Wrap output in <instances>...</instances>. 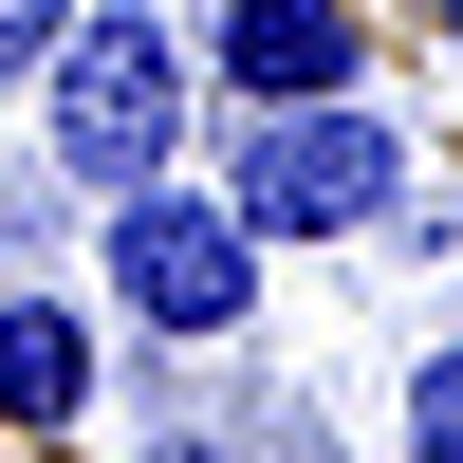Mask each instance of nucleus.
Returning <instances> with one entry per match:
<instances>
[{
    "mask_svg": "<svg viewBox=\"0 0 463 463\" xmlns=\"http://www.w3.org/2000/svg\"><path fill=\"white\" fill-rule=\"evenodd\" d=\"M19 93H37V148H56L74 204L167 185L185 148H204V74H185V19H167V0H74L56 56H37Z\"/></svg>",
    "mask_w": 463,
    "mask_h": 463,
    "instance_id": "f257e3e1",
    "label": "nucleus"
},
{
    "mask_svg": "<svg viewBox=\"0 0 463 463\" xmlns=\"http://www.w3.org/2000/svg\"><path fill=\"white\" fill-rule=\"evenodd\" d=\"M204 185L241 204V241H390L408 204V111L371 93H297V111H204Z\"/></svg>",
    "mask_w": 463,
    "mask_h": 463,
    "instance_id": "f03ea898",
    "label": "nucleus"
},
{
    "mask_svg": "<svg viewBox=\"0 0 463 463\" xmlns=\"http://www.w3.org/2000/svg\"><path fill=\"white\" fill-rule=\"evenodd\" d=\"M93 297L148 334V353H222V334L260 316V241H241V204H222L204 167L111 185V204H93Z\"/></svg>",
    "mask_w": 463,
    "mask_h": 463,
    "instance_id": "7ed1b4c3",
    "label": "nucleus"
},
{
    "mask_svg": "<svg viewBox=\"0 0 463 463\" xmlns=\"http://www.w3.org/2000/svg\"><path fill=\"white\" fill-rule=\"evenodd\" d=\"M371 0H204V93L222 111H297V93H371Z\"/></svg>",
    "mask_w": 463,
    "mask_h": 463,
    "instance_id": "20e7f679",
    "label": "nucleus"
},
{
    "mask_svg": "<svg viewBox=\"0 0 463 463\" xmlns=\"http://www.w3.org/2000/svg\"><path fill=\"white\" fill-rule=\"evenodd\" d=\"M93 316L74 297H0V445H56V427H93Z\"/></svg>",
    "mask_w": 463,
    "mask_h": 463,
    "instance_id": "39448f33",
    "label": "nucleus"
},
{
    "mask_svg": "<svg viewBox=\"0 0 463 463\" xmlns=\"http://www.w3.org/2000/svg\"><path fill=\"white\" fill-rule=\"evenodd\" d=\"M390 463H463V334H445V353L390 390Z\"/></svg>",
    "mask_w": 463,
    "mask_h": 463,
    "instance_id": "423d86ee",
    "label": "nucleus"
},
{
    "mask_svg": "<svg viewBox=\"0 0 463 463\" xmlns=\"http://www.w3.org/2000/svg\"><path fill=\"white\" fill-rule=\"evenodd\" d=\"M56 19H74V0H0V93H19L37 56H56Z\"/></svg>",
    "mask_w": 463,
    "mask_h": 463,
    "instance_id": "0eeeda50",
    "label": "nucleus"
},
{
    "mask_svg": "<svg viewBox=\"0 0 463 463\" xmlns=\"http://www.w3.org/2000/svg\"><path fill=\"white\" fill-rule=\"evenodd\" d=\"M167 463H241V445H167Z\"/></svg>",
    "mask_w": 463,
    "mask_h": 463,
    "instance_id": "6e6552de",
    "label": "nucleus"
},
{
    "mask_svg": "<svg viewBox=\"0 0 463 463\" xmlns=\"http://www.w3.org/2000/svg\"><path fill=\"white\" fill-rule=\"evenodd\" d=\"M427 19H445V37H463V0H427Z\"/></svg>",
    "mask_w": 463,
    "mask_h": 463,
    "instance_id": "1a4fd4ad",
    "label": "nucleus"
},
{
    "mask_svg": "<svg viewBox=\"0 0 463 463\" xmlns=\"http://www.w3.org/2000/svg\"><path fill=\"white\" fill-rule=\"evenodd\" d=\"M0 463H19V445H0Z\"/></svg>",
    "mask_w": 463,
    "mask_h": 463,
    "instance_id": "9d476101",
    "label": "nucleus"
}]
</instances>
